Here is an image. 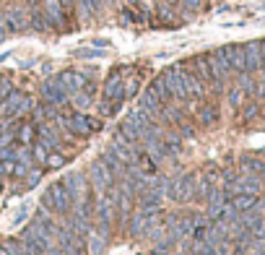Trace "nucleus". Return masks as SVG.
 I'll list each match as a JSON object with an SVG mask.
<instances>
[{"instance_id":"29","label":"nucleus","mask_w":265,"mask_h":255,"mask_svg":"<svg viewBox=\"0 0 265 255\" xmlns=\"http://www.w3.org/2000/svg\"><path fill=\"white\" fill-rule=\"evenodd\" d=\"M65 161H68V159H65L62 154H50V156H47V167H50V169H60Z\"/></svg>"},{"instance_id":"10","label":"nucleus","mask_w":265,"mask_h":255,"mask_svg":"<svg viewBox=\"0 0 265 255\" xmlns=\"http://www.w3.org/2000/svg\"><path fill=\"white\" fill-rule=\"evenodd\" d=\"M226 58H229V65L234 73H245L247 71V60H245V44H226L224 47Z\"/></svg>"},{"instance_id":"12","label":"nucleus","mask_w":265,"mask_h":255,"mask_svg":"<svg viewBox=\"0 0 265 255\" xmlns=\"http://www.w3.org/2000/svg\"><path fill=\"white\" fill-rule=\"evenodd\" d=\"M55 78H57L65 89H68V94H73V91H81V89H83V83L88 81V78H86L83 73H78V71H62V73H60V76H55Z\"/></svg>"},{"instance_id":"42","label":"nucleus","mask_w":265,"mask_h":255,"mask_svg":"<svg viewBox=\"0 0 265 255\" xmlns=\"http://www.w3.org/2000/svg\"><path fill=\"white\" fill-rule=\"evenodd\" d=\"M262 109H265V97H262Z\"/></svg>"},{"instance_id":"25","label":"nucleus","mask_w":265,"mask_h":255,"mask_svg":"<svg viewBox=\"0 0 265 255\" xmlns=\"http://www.w3.org/2000/svg\"><path fill=\"white\" fill-rule=\"evenodd\" d=\"M180 3H182V16H192V13H197V11H201L203 8V3H206V0H180Z\"/></svg>"},{"instance_id":"7","label":"nucleus","mask_w":265,"mask_h":255,"mask_svg":"<svg viewBox=\"0 0 265 255\" xmlns=\"http://www.w3.org/2000/svg\"><path fill=\"white\" fill-rule=\"evenodd\" d=\"M169 198L180 201V203L192 201L195 198V175L185 172V175H180L177 180H172V193H169Z\"/></svg>"},{"instance_id":"24","label":"nucleus","mask_w":265,"mask_h":255,"mask_svg":"<svg viewBox=\"0 0 265 255\" xmlns=\"http://www.w3.org/2000/svg\"><path fill=\"white\" fill-rule=\"evenodd\" d=\"M71 104L81 112V109H88V107H91V94H86V91L81 89V91H73V94H71Z\"/></svg>"},{"instance_id":"16","label":"nucleus","mask_w":265,"mask_h":255,"mask_svg":"<svg viewBox=\"0 0 265 255\" xmlns=\"http://www.w3.org/2000/svg\"><path fill=\"white\" fill-rule=\"evenodd\" d=\"M31 118L39 123H47V120H55L57 118V107L55 104H34L31 107Z\"/></svg>"},{"instance_id":"44","label":"nucleus","mask_w":265,"mask_h":255,"mask_svg":"<svg viewBox=\"0 0 265 255\" xmlns=\"http://www.w3.org/2000/svg\"><path fill=\"white\" fill-rule=\"evenodd\" d=\"M0 133H3V130H0Z\"/></svg>"},{"instance_id":"11","label":"nucleus","mask_w":265,"mask_h":255,"mask_svg":"<svg viewBox=\"0 0 265 255\" xmlns=\"http://www.w3.org/2000/svg\"><path fill=\"white\" fill-rule=\"evenodd\" d=\"M245 60H247V71L257 73L262 65V42H247L245 44Z\"/></svg>"},{"instance_id":"35","label":"nucleus","mask_w":265,"mask_h":255,"mask_svg":"<svg viewBox=\"0 0 265 255\" xmlns=\"http://www.w3.org/2000/svg\"><path fill=\"white\" fill-rule=\"evenodd\" d=\"M76 55L83 58V60H91V58H102V50H99V47H96V50H78Z\"/></svg>"},{"instance_id":"43","label":"nucleus","mask_w":265,"mask_h":255,"mask_svg":"<svg viewBox=\"0 0 265 255\" xmlns=\"http://www.w3.org/2000/svg\"><path fill=\"white\" fill-rule=\"evenodd\" d=\"M208 255H216V250H213V252H208Z\"/></svg>"},{"instance_id":"36","label":"nucleus","mask_w":265,"mask_h":255,"mask_svg":"<svg viewBox=\"0 0 265 255\" xmlns=\"http://www.w3.org/2000/svg\"><path fill=\"white\" fill-rule=\"evenodd\" d=\"M39 177H42V169H34V172H29V175H26V188H34V185L39 182Z\"/></svg>"},{"instance_id":"32","label":"nucleus","mask_w":265,"mask_h":255,"mask_svg":"<svg viewBox=\"0 0 265 255\" xmlns=\"http://www.w3.org/2000/svg\"><path fill=\"white\" fill-rule=\"evenodd\" d=\"M57 3L62 6V11H65V16H68V18L76 16V0H57Z\"/></svg>"},{"instance_id":"34","label":"nucleus","mask_w":265,"mask_h":255,"mask_svg":"<svg viewBox=\"0 0 265 255\" xmlns=\"http://www.w3.org/2000/svg\"><path fill=\"white\" fill-rule=\"evenodd\" d=\"M16 159V149L13 146H0V161H11Z\"/></svg>"},{"instance_id":"19","label":"nucleus","mask_w":265,"mask_h":255,"mask_svg":"<svg viewBox=\"0 0 265 255\" xmlns=\"http://www.w3.org/2000/svg\"><path fill=\"white\" fill-rule=\"evenodd\" d=\"M148 89H151L153 94H156V97H159V99H161L164 104H169V102L174 99V97H172V91H169V86H167V81H164V76H159V78L153 81V83H151Z\"/></svg>"},{"instance_id":"28","label":"nucleus","mask_w":265,"mask_h":255,"mask_svg":"<svg viewBox=\"0 0 265 255\" xmlns=\"http://www.w3.org/2000/svg\"><path fill=\"white\" fill-rule=\"evenodd\" d=\"M250 235H252L255 240H265V216L255 221V226L250 229Z\"/></svg>"},{"instance_id":"41","label":"nucleus","mask_w":265,"mask_h":255,"mask_svg":"<svg viewBox=\"0 0 265 255\" xmlns=\"http://www.w3.org/2000/svg\"><path fill=\"white\" fill-rule=\"evenodd\" d=\"M0 193H3V182H0Z\"/></svg>"},{"instance_id":"1","label":"nucleus","mask_w":265,"mask_h":255,"mask_svg":"<svg viewBox=\"0 0 265 255\" xmlns=\"http://www.w3.org/2000/svg\"><path fill=\"white\" fill-rule=\"evenodd\" d=\"M65 188L71 190L73 198V208L83 211L86 216L94 219V201H91V185H88V177L83 172H71L65 177Z\"/></svg>"},{"instance_id":"9","label":"nucleus","mask_w":265,"mask_h":255,"mask_svg":"<svg viewBox=\"0 0 265 255\" xmlns=\"http://www.w3.org/2000/svg\"><path fill=\"white\" fill-rule=\"evenodd\" d=\"M195 112V120L201 125H213L218 120V107L216 104H206V102H197V99H190L187 102Z\"/></svg>"},{"instance_id":"33","label":"nucleus","mask_w":265,"mask_h":255,"mask_svg":"<svg viewBox=\"0 0 265 255\" xmlns=\"http://www.w3.org/2000/svg\"><path fill=\"white\" fill-rule=\"evenodd\" d=\"M257 109H260V104H255V102H252V104H247L245 109H242V120H252L255 115H257Z\"/></svg>"},{"instance_id":"26","label":"nucleus","mask_w":265,"mask_h":255,"mask_svg":"<svg viewBox=\"0 0 265 255\" xmlns=\"http://www.w3.org/2000/svg\"><path fill=\"white\" fill-rule=\"evenodd\" d=\"M245 99H247V94H245L239 86H234V89L229 91V104H231V107H237V109L245 107Z\"/></svg>"},{"instance_id":"13","label":"nucleus","mask_w":265,"mask_h":255,"mask_svg":"<svg viewBox=\"0 0 265 255\" xmlns=\"http://www.w3.org/2000/svg\"><path fill=\"white\" fill-rule=\"evenodd\" d=\"M102 161L107 164V169L112 172L115 182L125 177V172H127V164H125V161H120V159H117V156H115L112 151H109V149H104V154H102Z\"/></svg>"},{"instance_id":"38","label":"nucleus","mask_w":265,"mask_h":255,"mask_svg":"<svg viewBox=\"0 0 265 255\" xmlns=\"http://www.w3.org/2000/svg\"><path fill=\"white\" fill-rule=\"evenodd\" d=\"M138 3V0H127V6H136Z\"/></svg>"},{"instance_id":"40","label":"nucleus","mask_w":265,"mask_h":255,"mask_svg":"<svg viewBox=\"0 0 265 255\" xmlns=\"http://www.w3.org/2000/svg\"><path fill=\"white\" fill-rule=\"evenodd\" d=\"M0 177H3V161H0Z\"/></svg>"},{"instance_id":"21","label":"nucleus","mask_w":265,"mask_h":255,"mask_svg":"<svg viewBox=\"0 0 265 255\" xmlns=\"http://www.w3.org/2000/svg\"><path fill=\"white\" fill-rule=\"evenodd\" d=\"M206 201H208V206H224V203H229V193L224 185H213V190L208 193Z\"/></svg>"},{"instance_id":"6","label":"nucleus","mask_w":265,"mask_h":255,"mask_svg":"<svg viewBox=\"0 0 265 255\" xmlns=\"http://www.w3.org/2000/svg\"><path fill=\"white\" fill-rule=\"evenodd\" d=\"M3 21H6V32L11 34H21L29 29V8L24 6H13L3 13Z\"/></svg>"},{"instance_id":"37","label":"nucleus","mask_w":265,"mask_h":255,"mask_svg":"<svg viewBox=\"0 0 265 255\" xmlns=\"http://www.w3.org/2000/svg\"><path fill=\"white\" fill-rule=\"evenodd\" d=\"M47 255H68V252H65L60 245H55V247H50V250H47Z\"/></svg>"},{"instance_id":"39","label":"nucleus","mask_w":265,"mask_h":255,"mask_svg":"<svg viewBox=\"0 0 265 255\" xmlns=\"http://www.w3.org/2000/svg\"><path fill=\"white\" fill-rule=\"evenodd\" d=\"M164 3H172V6H177V0H164Z\"/></svg>"},{"instance_id":"22","label":"nucleus","mask_w":265,"mask_h":255,"mask_svg":"<svg viewBox=\"0 0 265 255\" xmlns=\"http://www.w3.org/2000/svg\"><path fill=\"white\" fill-rule=\"evenodd\" d=\"M172 250H174V237L167 232V235L161 240H156V245L151 247V255H169Z\"/></svg>"},{"instance_id":"45","label":"nucleus","mask_w":265,"mask_h":255,"mask_svg":"<svg viewBox=\"0 0 265 255\" xmlns=\"http://www.w3.org/2000/svg\"><path fill=\"white\" fill-rule=\"evenodd\" d=\"M262 128H265V125H262Z\"/></svg>"},{"instance_id":"15","label":"nucleus","mask_w":265,"mask_h":255,"mask_svg":"<svg viewBox=\"0 0 265 255\" xmlns=\"http://www.w3.org/2000/svg\"><path fill=\"white\" fill-rule=\"evenodd\" d=\"M37 138H39V141L47 146V149H57V144H60V138H57L55 128L47 125V123H39V125H37Z\"/></svg>"},{"instance_id":"31","label":"nucleus","mask_w":265,"mask_h":255,"mask_svg":"<svg viewBox=\"0 0 265 255\" xmlns=\"http://www.w3.org/2000/svg\"><path fill=\"white\" fill-rule=\"evenodd\" d=\"M11 91H13V83H11L6 76H0V99H6Z\"/></svg>"},{"instance_id":"3","label":"nucleus","mask_w":265,"mask_h":255,"mask_svg":"<svg viewBox=\"0 0 265 255\" xmlns=\"http://www.w3.org/2000/svg\"><path fill=\"white\" fill-rule=\"evenodd\" d=\"M88 185H91V193H94V198H99V195H107V190L112 188V182H115V177H112V172L107 169V164L102 159H96V161H91V167H88Z\"/></svg>"},{"instance_id":"30","label":"nucleus","mask_w":265,"mask_h":255,"mask_svg":"<svg viewBox=\"0 0 265 255\" xmlns=\"http://www.w3.org/2000/svg\"><path fill=\"white\" fill-rule=\"evenodd\" d=\"M138 89H141V81H138V78H130V81L125 83V99L136 97V94H138Z\"/></svg>"},{"instance_id":"5","label":"nucleus","mask_w":265,"mask_h":255,"mask_svg":"<svg viewBox=\"0 0 265 255\" xmlns=\"http://www.w3.org/2000/svg\"><path fill=\"white\" fill-rule=\"evenodd\" d=\"M39 94L42 99L47 102V104H55V107H65L71 102V94H68V89H65L57 78H47L42 86H39Z\"/></svg>"},{"instance_id":"23","label":"nucleus","mask_w":265,"mask_h":255,"mask_svg":"<svg viewBox=\"0 0 265 255\" xmlns=\"http://www.w3.org/2000/svg\"><path fill=\"white\" fill-rule=\"evenodd\" d=\"M120 135L125 138L127 144H141V130L132 125V123H127V120L120 125Z\"/></svg>"},{"instance_id":"17","label":"nucleus","mask_w":265,"mask_h":255,"mask_svg":"<svg viewBox=\"0 0 265 255\" xmlns=\"http://www.w3.org/2000/svg\"><path fill=\"white\" fill-rule=\"evenodd\" d=\"M211 190H213V180H211L206 172H203V175H195V198L206 201Z\"/></svg>"},{"instance_id":"20","label":"nucleus","mask_w":265,"mask_h":255,"mask_svg":"<svg viewBox=\"0 0 265 255\" xmlns=\"http://www.w3.org/2000/svg\"><path fill=\"white\" fill-rule=\"evenodd\" d=\"M16 138L21 144H26V146H31L34 141H37V125H31V123H24L18 130H16Z\"/></svg>"},{"instance_id":"4","label":"nucleus","mask_w":265,"mask_h":255,"mask_svg":"<svg viewBox=\"0 0 265 255\" xmlns=\"http://www.w3.org/2000/svg\"><path fill=\"white\" fill-rule=\"evenodd\" d=\"M130 71H132V68H122V65L112 68V71H109V76H107V81H104L102 97H104V99H125V76H127Z\"/></svg>"},{"instance_id":"27","label":"nucleus","mask_w":265,"mask_h":255,"mask_svg":"<svg viewBox=\"0 0 265 255\" xmlns=\"http://www.w3.org/2000/svg\"><path fill=\"white\" fill-rule=\"evenodd\" d=\"M31 151H34V161H47V156H50V149L44 146L42 141H37V146Z\"/></svg>"},{"instance_id":"18","label":"nucleus","mask_w":265,"mask_h":255,"mask_svg":"<svg viewBox=\"0 0 265 255\" xmlns=\"http://www.w3.org/2000/svg\"><path fill=\"white\" fill-rule=\"evenodd\" d=\"M86 245H91V255H102L104 247H107V235L91 229V232H88V237H86Z\"/></svg>"},{"instance_id":"14","label":"nucleus","mask_w":265,"mask_h":255,"mask_svg":"<svg viewBox=\"0 0 265 255\" xmlns=\"http://www.w3.org/2000/svg\"><path fill=\"white\" fill-rule=\"evenodd\" d=\"M257 198L260 195H252V193H237V195L229 198V206L234 208L237 214H245V211H250V208L257 203Z\"/></svg>"},{"instance_id":"8","label":"nucleus","mask_w":265,"mask_h":255,"mask_svg":"<svg viewBox=\"0 0 265 255\" xmlns=\"http://www.w3.org/2000/svg\"><path fill=\"white\" fill-rule=\"evenodd\" d=\"M44 13H47V21H50V26L55 29V32H71L73 26L68 24V16H65V11H62V6L57 3V0H44Z\"/></svg>"},{"instance_id":"2","label":"nucleus","mask_w":265,"mask_h":255,"mask_svg":"<svg viewBox=\"0 0 265 255\" xmlns=\"http://www.w3.org/2000/svg\"><path fill=\"white\" fill-rule=\"evenodd\" d=\"M39 203L44 208H50L52 214H60V216H68L71 208H73V198H71V190L65 188V182H52L50 188L42 193Z\"/></svg>"}]
</instances>
